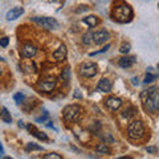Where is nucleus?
<instances>
[{
  "mask_svg": "<svg viewBox=\"0 0 159 159\" xmlns=\"http://www.w3.org/2000/svg\"><path fill=\"white\" fill-rule=\"evenodd\" d=\"M142 98V105L145 107L146 111L150 113H157L159 109V94H158V89L154 86L150 88L147 90H143L141 94Z\"/></svg>",
  "mask_w": 159,
  "mask_h": 159,
  "instance_id": "f257e3e1",
  "label": "nucleus"
},
{
  "mask_svg": "<svg viewBox=\"0 0 159 159\" xmlns=\"http://www.w3.org/2000/svg\"><path fill=\"white\" fill-rule=\"evenodd\" d=\"M111 16L119 23H129L133 19V9L127 4H121L113 9Z\"/></svg>",
  "mask_w": 159,
  "mask_h": 159,
  "instance_id": "f03ea898",
  "label": "nucleus"
},
{
  "mask_svg": "<svg viewBox=\"0 0 159 159\" xmlns=\"http://www.w3.org/2000/svg\"><path fill=\"white\" fill-rule=\"evenodd\" d=\"M145 126H143L142 121H139V119H135V121H133L129 123L127 126V135L130 139H141L143 135H145Z\"/></svg>",
  "mask_w": 159,
  "mask_h": 159,
  "instance_id": "7ed1b4c3",
  "label": "nucleus"
},
{
  "mask_svg": "<svg viewBox=\"0 0 159 159\" xmlns=\"http://www.w3.org/2000/svg\"><path fill=\"white\" fill-rule=\"evenodd\" d=\"M62 114L68 122H77L81 117V107L78 105H68L64 107Z\"/></svg>",
  "mask_w": 159,
  "mask_h": 159,
  "instance_id": "20e7f679",
  "label": "nucleus"
},
{
  "mask_svg": "<svg viewBox=\"0 0 159 159\" xmlns=\"http://www.w3.org/2000/svg\"><path fill=\"white\" fill-rule=\"evenodd\" d=\"M32 21L39 24L40 27L47 28V29H57L58 28V21L53 17H43V16H36L32 17Z\"/></svg>",
  "mask_w": 159,
  "mask_h": 159,
  "instance_id": "39448f33",
  "label": "nucleus"
},
{
  "mask_svg": "<svg viewBox=\"0 0 159 159\" xmlns=\"http://www.w3.org/2000/svg\"><path fill=\"white\" fill-rule=\"evenodd\" d=\"M97 65L94 62H90V61H88V62H84L81 66H80V74H81L82 77H85V78H92L94 77L97 74Z\"/></svg>",
  "mask_w": 159,
  "mask_h": 159,
  "instance_id": "423d86ee",
  "label": "nucleus"
},
{
  "mask_svg": "<svg viewBox=\"0 0 159 159\" xmlns=\"http://www.w3.org/2000/svg\"><path fill=\"white\" fill-rule=\"evenodd\" d=\"M109 39H110V34L105 29H101V31L93 33V44H96V45H101V44L106 43Z\"/></svg>",
  "mask_w": 159,
  "mask_h": 159,
  "instance_id": "0eeeda50",
  "label": "nucleus"
},
{
  "mask_svg": "<svg viewBox=\"0 0 159 159\" xmlns=\"http://www.w3.org/2000/svg\"><path fill=\"white\" fill-rule=\"evenodd\" d=\"M37 53V48L32 45V44H25V45L21 47V56L25 58H31L33 56H36Z\"/></svg>",
  "mask_w": 159,
  "mask_h": 159,
  "instance_id": "6e6552de",
  "label": "nucleus"
},
{
  "mask_svg": "<svg viewBox=\"0 0 159 159\" xmlns=\"http://www.w3.org/2000/svg\"><path fill=\"white\" fill-rule=\"evenodd\" d=\"M23 13H24V8H23V7H15V8L9 9V11L7 12L6 19L8 20V21H13V20L19 19Z\"/></svg>",
  "mask_w": 159,
  "mask_h": 159,
  "instance_id": "1a4fd4ad",
  "label": "nucleus"
},
{
  "mask_svg": "<svg viewBox=\"0 0 159 159\" xmlns=\"http://www.w3.org/2000/svg\"><path fill=\"white\" fill-rule=\"evenodd\" d=\"M111 88H113V84H111V81L109 78H101L98 81V84H97V89L99 92H102V93L111 92Z\"/></svg>",
  "mask_w": 159,
  "mask_h": 159,
  "instance_id": "9d476101",
  "label": "nucleus"
},
{
  "mask_svg": "<svg viewBox=\"0 0 159 159\" xmlns=\"http://www.w3.org/2000/svg\"><path fill=\"white\" fill-rule=\"evenodd\" d=\"M105 105L107 107H110L111 110H118L122 106V99L118 97H109L105 99Z\"/></svg>",
  "mask_w": 159,
  "mask_h": 159,
  "instance_id": "9b49d317",
  "label": "nucleus"
},
{
  "mask_svg": "<svg viewBox=\"0 0 159 159\" xmlns=\"http://www.w3.org/2000/svg\"><path fill=\"white\" fill-rule=\"evenodd\" d=\"M54 88H56V81H40L39 82V89L41 92L49 93V92H52Z\"/></svg>",
  "mask_w": 159,
  "mask_h": 159,
  "instance_id": "f8f14e48",
  "label": "nucleus"
},
{
  "mask_svg": "<svg viewBox=\"0 0 159 159\" xmlns=\"http://www.w3.org/2000/svg\"><path fill=\"white\" fill-rule=\"evenodd\" d=\"M66 53H68L66 47L65 45H60L57 51L53 52V58L56 60V61H62V60H65Z\"/></svg>",
  "mask_w": 159,
  "mask_h": 159,
  "instance_id": "ddd939ff",
  "label": "nucleus"
},
{
  "mask_svg": "<svg viewBox=\"0 0 159 159\" xmlns=\"http://www.w3.org/2000/svg\"><path fill=\"white\" fill-rule=\"evenodd\" d=\"M135 62V57H133V56H125V57H122V58H119V66L123 68V69H127V68H130L133 64Z\"/></svg>",
  "mask_w": 159,
  "mask_h": 159,
  "instance_id": "4468645a",
  "label": "nucleus"
},
{
  "mask_svg": "<svg viewBox=\"0 0 159 159\" xmlns=\"http://www.w3.org/2000/svg\"><path fill=\"white\" fill-rule=\"evenodd\" d=\"M96 152L101 154V155H109L111 152V150L106 146V143H99V145L96 147Z\"/></svg>",
  "mask_w": 159,
  "mask_h": 159,
  "instance_id": "2eb2a0df",
  "label": "nucleus"
},
{
  "mask_svg": "<svg viewBox=\"0 0 159 159\" xmlns=\"http://www.w3.org/2000/svg\"><path fill=\"white\" fill-rule=\"evenodd\" d=\"M0 117H2V119L6 123H11L12 122V117H11V114H9V111L7 110L6 107H3L2 109V111H0Z\"/></svg>",
  "mask_w": 159,
  "mask_h": 159,
  "instance_id": "dca6fc26",
  "label": "nucleus"
},
{
  "mask_svg": "<svg viewBox=\"0 0 159 159\" xmlns=\"http://www.w3.org/2000/svg\"><path fill=\"white\" fill-rule=\"evenodd\" d=\"M82 21L85 23V24H88V25L92 28V27H96L97 24H98V19L96 16H86L85 19L82 20Z\"/></svg>",
  "mask_w": 159,
  "mask_h": 159,
  "instance_id": "f3484780",
  "label": "nucleus"
},
{
  "mask_svg": "<svg viewBox=\"0 0 159 159\" xmlns=\"http://www.w3.org/2000/svg\"><path fill=\"white\" fill-rule=\"evenodd\" d=\"M93 33L92 31H89L86 32L85 34H84V37H82V41L86 44V45H90V44H93Z\"/></svg>",
  "mask_w": 159,
  "mask_h": 159,
  "instance_id": "a211bd4d",
  "label": "nucleus"
},
{
  "mask_svg": "<svg viewBox=\"0 0 159 159\" xmlns=\"http://www.w3.org/2000/svg\"><path fill=\"white\" fill-rule=\"evenodd\" d=\"M31 131H33V133H32L33 135H34V137H37L39 139H41V141H48V137H47L44 133L39 131V130H36V129H33V127L31 129Z\"/></svg>",
  "mask_w": 159,
  "mask_h": 159,
  "instance_id": "6ab92c4d",
  "label": "nucleus"
},
{
  "mask_svg": "<svg viewBox=\"0 0 159 159\" xmlns=\"http://www.w3.org/2000/svg\"><path fill=\"white\" fill-rule=\"evenodd\" d=\"M101 138H102V142L103 143H107V145H113V143H114V138L111 137V134H109V133L101 135Z\"/></svg>",
  "mask_w": 159,
  "mask_h": 159,
  "instance_id": "aec40b11",
  "label": "nucleus"
},
{
  "mask_svg": "<svg viewBox=\"0 0 159 159\" xmlns=\"http://www.w3.org/2000/svg\"><path fill=\"white\" fill-rule=\"evenodd\" d=\"M61 78H62V81H65V82L68 84L69 80H70V69H69V68L64 69L62 73H61Z\"/></svg>",
  "mask_w": 159,
  "mask_h": 159,
  "instance_id": "412c9836",
  "label": "nucleus"
},
{
  "mask_svg": "<svg viewBox=\"0 0 159 159\" xmlns=\"http://www.w3.org/2000/svg\"><path fill=\"white\" fill-rule=\"evenodd\" d=\"M25 150H27V151H32V150H39V151H43V147H41V146L34 145V143H28V145L25 146Z\"/></svg>",
  "mask_w": 159,
  "mask_h": 159,
  "instance_id": "4be33fe9",
  "label": "nucleus"
},
{
  "mask_svg": "<svg viewBox=\"0 0 159 159\" xmlns=\"http://www.w3.org/2000/svg\"><path fill=\"white\" fill-rule=\"evenodd\" d=\"M129 51H130V44H122L121 48H119V52L121 53H127Z\"/></svg>",
  "mask_w": 159,
  "mask_h": 159,
  "instance_id": "5701e85b",
  "label": "nucleus"
},
{
  "mask_svg": "<svg viewBox=\"0 0 159 159\" xmlns=\"http://www.w3.org/2000/svg\"><path fill=\"white\" fill-rule=\"evenodd\" d=\"M61 159V155H58L56 152H52V154H47V155H44V159Z\"/></svg>",
  "mask_w": 159,
  "mask_h": 159,
  "instance_id": "b1692460",
  "label": "nucleus"
},
{
  "mask_svg": "<svg viewBox=\"0 0 159 159\" xmlns=\"http://www.w3.org/2000/svg\"><path fill=\"white\" fill-rule=\"evenodd\" d=\"M25 98L24 97V94L23 93H16L15 94V101H16L17 103H20V102H23V99Z\"/></svg>",
  "mask_w": 159,
  "mask_h": 159,
  "instance_id": "393cba45",
  "label": "nucleus"
},
{
  "mask_svg": "<svg viewBox=\"0 0 159 159\" xmlns=\"http://www.w3.org/2000/svg\"><path fill=\"white\" fill-rule=\"evenodd\" d=\"M8 43H9V39H8V37L0 39V47H2V48H6V47L8 45Z\"/></svg>",
  "mask_w": 159,
  "mask_h": 159,
  "instance_id": "a878e982",
  "label": "nucleus"
},
{
  "mask_svg": "<svg viewBox=\"0 0 159 159\" xmlns=\"http://www.w3.org/2000/svg\"><path fill=\"white\" fill-rule=\"evenodd\" d=\"M157 78V76L155 74H147L146 76V78H145V84H148V82H152L154 80Z\"/></svg>",
  "mask_w": 159,
  "mask_h": 159,
  "instance_id": "bb28decb",
  "label": "nucleus"
},
{
  "mask_svg": "<svg viewBox=\"0 0 159 159\" xmlns=\"http://www.w3.org/2000/svg\"><path fill=\"white\" fill-rule=\"evenodd\" d=\"M146 151H147V152L157 154V152H158V148H157V147H154V146H152V147H146Z\"/></svg>",
  "mask_w": 159,
  "mask_h": 159,
  "instance_id": "cd10ccee",
  "label": "nucleus"
},
{
  "mask_svg": "<svg viewBox=\"0 0 159 159\" xmlns=\"http://www.w3.org/2000/svg\"><path fill=\"white\" fill-rule=\"evenodd\" d=\"M74 98H81V93H80L78 90L76 92V94H74Z\"/></svg>",
  "mask_w": 159,
  "mask_h": 159,
  "instance_id": "c85d7f7f",
  "label": "nucleus"
},
{
  "mask_svg": "<svg viewBox=\"0 0 159 159\" xmlns=\"http://www.w3.org/2000/svg\"><path fill=\"white\" fill-rule=\"evenodd\" d=\"M3 154H4V150H3V146L0 145V157H3Z\"/></svg>",
  "mask_w": 159,
  "mask_h": 159,
  "instance_id": "c756f323",
  "label": "nucleus"
},
{
  "mask_svg": "<svg viewBox=\"0 0 159 159\" xmlns=\"http://www.w3.org/2000/svg\"><path fill=\"white\" fill-rule=\"evenodd\" d=\"M19 126H20V127H24L25 125H24V123H23V121H20V122H19Z\"/></svg>",
  "mask_w": 159,
  "mask_h": 159,
  "instance_id": "7c9ffc66",
  "label": "nucleus"
},
{
  "mask_svg": "<svg viewBox=\"0 0 159 159\" xmlns=\"http://www.w3.org/2000/svg\"><path fill=\"white\" fill-rule=\"evenodd\" d=\"M133 84H134V85H137V84H138L137 82V78H133Z\"/></svg>",
  "mask_w": 159,
  "mask_h": 159,
  "instance_id": "2f4dec72",
  "label": "nucleus"
},
{
  "mask_svg": "<svg viewBox=\"0 0 159 159\" xmlns=\"http://www.w3.org/2000/svg\"><path fill=\"white\" fill-rule=\"evenodd\" d=\"M0 72H2V70H0Z\"/></svg>",
  "mask_w": 159,
  "mask_h": 159,
  "instance_id": "473e14b6",
  "label": "nucleus"
}]
</instances>
